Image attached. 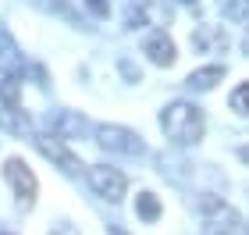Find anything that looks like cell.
<instances>
[{
  "label": "cell",
  "mask_w": 249,
  "mask_h": 235,
  "mask_svg": "<svg viewBox=\"0 0 249 235\" xmlns=\"http://www.w3.org/2000/svg\"><path fill=\"white\" fill-rule=\"evenodd\" d=\"M160 128L167 132V139H175L178 146H189V143H199L203 136V114L196 104H185L178 100L160 114Z\"/></svg>",
  "instance_id": "obj_1"
},
{
  "label": "cell",
  "mask_w": 249,
  "mask_h": 235,
  "mask_svg": "<svg viewBox=\"0 0 249 235\" xmlns=\"http://www.w3.org/2000/svg\"><path fill=\"white\" fill-rule=\"evenodd\" d=\"M96 139H100V146L110 150V153H124V157L146 153V143L139 139V132L121 128V125H100L96 128Z\"/></svg>",
  "instance_id": "obj_2"
},
{
  "label": "cell",
  "mask_w": 249,
  "mask_h": 235,
  "mask_svg": "<svg viewBox=\"0 0 249 235\" xmlns=\"http://www.w3.org/2000/svg\"><path fill=\"white\" fill-rule=\"evenodd\" d=\"M4 178L11 185H15V193H18V203L21 207H32L36 203V193H39V182H36V175H32V167L21 161V157H11V161L4 164Z\"/></svg>",
  "instance_id": "obj_3"
},
{
  "label": "cell",
  "mask_w": 249,
  "mask_h": 235,
  "mask_svg": "<svg viewBox=\"0 0 249 235\" xmlns=\"http://www.w3.org/2000/svg\"><path fill=\"white\" fill-rule=\"evenodd\" d=\"M86 175H89V185L96 189V196L110 199V203H118V199L124 196V189H128L124 175L114 171V167H107V164H93V167H86Z\"/></svg>",
  "instance_id": "obj_4"
},
{
  "label": "cell",
  "mask_w": 249,
  "mask_h": 235,
  "mask_svg": "<svg viewBox=\"0 0 249 235\" xmlns=\"http://www.w3.org/2000/svg\"><path fill=\"white\" fill-rule=\"evenodd\" d=\"M36 146H39V153H43V157H50L53 164H61L64 171H71V175H75V171H82L78 157L68 150V146H64V139H57L53 132H43V136H36Z\"/></svg>",
  "instance_id": "obj_5"
},
{
  "label": "cell",
  "mask_w": 249,
  "mask_h": 235,
  "mask_svg": "<svg viewBox=\"0 0 249 235\" xmlns=\"http://www.w3.org/2000/svg\"><path fill=\"white\" fill-rule=\"evenodd\" d=\"M142 54L150 57L153 64H175V43H171V36H167L164 29H157V32H150V36L142 39Z\"/></svg>",
  "instance_id": "obj_6"
},
{
  "label": "cell",
  "mask_w": 249,
  "mask_h": 235,
  "mask_svg": "<svg viewBox=\"0 0 249 235\" xmlns=\"http://www.w3.org/2000/svg\"><path fill=\"white\" fill-rule=\"evenodd\" d=\"M21 107V78L11 68H0V114Z\"/></svg>",
  "instance_id": "obj_7"
},
{
  "label": "cell",
  "mask_w": 249,
  "mask_h": 235,
  "mask_svg": "<svg viewBox=\"0 0 249 235\" xmlns=\"http://www.w3.org/2000/svg\"><path fill=\"white\" fill-rule=\"evenodd\" d=\"M50 125H53V136H57V139H78L86 132V121L78 114H71V110H57Z\"/></svg>",
  "instance_id": "obj_8"
},
{
  "label": "cell",
  "mask_w": 249,
  "mask_h": 235,
  "mask_svg": "<svg viewBox=\"0 0 249 235\" xmlns=\"http://www.w3.org/2000/svg\"><path fill=\"white\" fill-rule=\"evenodd\" d=\"M192 43H196L203 54H213V50H224V47H228V36H224L217 25H199L196 36H192Z\"/></svg>",
  "instance_id": "obj_9"
},
{
  "label": "cell",
  "mask_w": 249,
  "mask_h": 235,
  "mask_svg": "<svg viewBox=\"0 0 249 235\" xmlns=\"http://www.w3.org/2000/svg\"><path fill=\"white\" fill-rule=\"evenodd\" d=\"M224 78V64H210V68H199L189 75V89H196V93H207L213 89V82H221Z\"/></svg>",
  "instance_id": "obj_10"
},
{
  "label": "cell",
  "mask_w": 249,
  "mask_h": 235,
  "mask_svg": "<svg viewBox=\"0 0 249 235\" xmlns=\"http://www.w3.org/2000/svg\"><path fill=\"white\" fill-rule=\"evenodd\" d=\"M153 15H157V7L146 4V0H139V4H128V11H124V25H128V29H142V25H150Z\"/></svg>",
  "instance_id": "obj_11"
},
{
  "label": "cell",
  "mask_w": 249,
  "mask_h": 235,
  "mask_svg": "<svg viewBox=\"0 0 249 235\" xmlns=\"http://www.w3.org/2000/svg\"><path fill=\"white\" fill-rule=\"evenodd\" d=\"M135 210H139L142 221H157V217H160V203H157L153 193H139V196H135Z\"/></svg>",
  "instance_id": "obj_12"
},
{
  "label": "cell",
  "mask_w": 249,
  "mask_h": 235,
  "mask_svg": "<svg viewBox=\"0 0 249 235\" xmlns=\"http://www.w3.org/2000/svg\"><path fill=\"white\" fill-rule=\"evenodd\" d=\"M221 4V15L231 18V21H246L249 18V0H217Z\"/></svg>",
  "instance_id": "obj_13"
},
{
  "label": "cell",
  "mask_w": 249,
  "mask_h": 235,
  "mask_svg": "<svg viewBox=\"0 0 249 235\" xmlns=\"http://www.w3.org/2000/svg\"><path fill=\"white\" fill-rule=\"evenodd\" d=\"M228 104H231V110H235V114H249V82H246V86H239V89H235V93H231V100H228Z\"/></svg>",
  "instance_id": "obj_14"
},
{
  "label": "cell",
  "mask_w": 249,
  "mask_h": 235,
  "mask_svg": "<svg viewBox=\"0 0 249 235\" xmlns=\"http://www.w3.org/2000/svg\"><path fill=\"white\" fill-rule=\"evenodd\" d=\"M0 57H4V61H18V57H21L18 47H15V39L4 32V25H0Z\"/></svg>",
  "instance_id": "obj_15"
},
{
  "label": "cell",
  "mask_w": 249,
  "mask_h": 235,
  "mask_svg": "<svg viewBox=\"0 0 249 235\" xmlns=\"http://www.w3.org/2000/svg\"><path fill=\"white\" fill-rule=\"evenodd\" d=\"M86 7L93 11L96 18H107V15H110V4H107V0H86Z\"/></svg>",
  "instance_id": "obj_16"
},
{
  "label": "cell",
  "mask_w": 249,
  "mask_h": 235,
  "mask_svg": "<svg viewBox=\"0 0 249 235\" xmlns=\"http://www.w3.org/2000/svg\"><path fill=\"white\" fill-rule=\"evenodd\" d=\"M121 72H124V75H128V78H132V82H139V68H132V64H128V61H121Z\"/></svg>",
  "instance_id": "obj_17"
},
{
  "label": "cell",
  "mask_w": 249,
  "mask_h": 235,
  "mask_svg": "<svg viewBox=\"0 0 249 235\" xmlns=\"http://www.w3.org/2000/svg\"><path fill=\"white\" fill-rule=\"evenodd\" d=\"M239 157H242V161L249 164V146H242V150H239Z\"/></svg>",
  "instance_id": "obj_18"
},
{
  "label": "cell",
  "mask_w": 249,
  "mask_h": 235,
  "mask_svg": "<svg viewBox=\"0 0 249 235\" xmlns=\"http://www.w3.org/2000/svg\"><path fill=\"white\" fill-rule=\"evenodd\" d=\"M242 50H246V54H249V32H246V39H242Z\"/></svg>",
  "instance_id": "obj_19"
},
{
  "label": "cell",
  "mask_w": 249,
  "mask_h": 235,
  "mask_svg": "<svg viewBox=\"0 0 249 235\" xmlns=\"http://www.w3.org/2000/svg\"><path fill=\"white\" fill-rule=\"evenodd\" d=\"M182 4H192V7H199V0H182Z\"/></svg>",
  "instance_id": "obj_20"
},
{
  "label": "cell",
  "mask_w": 249,
  "mask_h": 235,
  "mask_svg": "<svg viewBox=\"0 0 249 235\" xmlns=\"http://www.w3.org/2000/svg\"><path fill=\"white\" fill-rule=\"evenodd\" d=\"M110 235H124V232H121V228H110Z\"/></svg>",
  "instance_id": "obj_21"
},
{
  "label": "cell",
  "mask_w": 249,
  "mask_h": 235,
  "mask_svg": "<svg viewBox=\"0 0 249 235\" xmlns=\"http://www.w3.org/2000/svg\"><path fill=\"white\" fill-rule=\"evenodd\" d=\"M0 235H7V232H0Z\"/></svg>",
  "instance_id": "obj_22"
}]
</instances>
